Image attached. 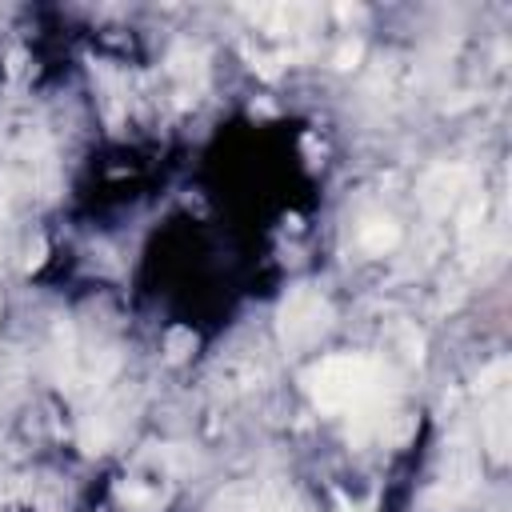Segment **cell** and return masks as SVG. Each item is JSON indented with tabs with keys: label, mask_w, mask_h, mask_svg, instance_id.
<instances>
[{
	"label": "cell",
	"mask_w": 512,
	"mask_h": 512,
	"mask_svg": "<svg viewBox=\"0 0 512 512\" xmlns=\"http://www.w3.org/2000/svg\"><path fill=\"white\" fill-rule=\"evenodd\" d=\"M360 60V40H348L340 52H336V68H356Z\"/></svg>",
	"instance_id": "5"
},
{
	"label": "cell",
	"mask_w": 512,
	"mask_h": 512,
	"mask_svg": "<svg viewBox=\"0 0 512 512\" xmlns=\"http://www.w3.org/2000/svg\"><path fill=\"white\" fill-rule=\"evenodd\" d=\"M464 176H468V172H464V168H456V164H452V168H436V172L424 180V204H428L432 212H444V208L460 196Z\"/></svg>",
	"instance_id": "4"
},
{
	"label": "cell",
	"mask_w": 512,
	"mask_h": 512,
	"mask_svg": "<svg viewBox=\"0 0 512 512\" xmlns=\"http://www.w3.org/2000/svg\"><path fill=\"white\" fill-rule=\"evenodd\" d=\"M332 324V308L328 300L316 292V288H292L280 304V320H276V332H280V344L288 352L296 348H312Z\"/></svg>",
	"instance_id": "2"
},
{
	"label": "cell",
	"mask_w": 512,
	"mask_h": 512,
	"mask_svg": "<svg viewBox=\"0 0 512 512\" xmlns=\"http://www.w3.org/2000/svg\"><path fill=\"white\" fill-rule=\"evenodd\" d=\"M400 240V224L392 216H368L360 228H356V244L368 252V256H384L392 252Z\"/></svg>",
	"instance_id": "3"
},
{
	"label": "cell",
	"mask_w": 512,
	"mask_h": 512,
	"mask_svg": "<svg viewBox=\"0 0 512 512\" xmlns=\"http://www.w3.org/2000/svg\"><path fill=\"white\" fill-rule=\"evenodd\" d=\"M392 372L364 352H336L316 360L304 372V388L316 408L324 412H348L356 420H380L388 404Z\"/></svg>",
	"instance_id": "1"
}]
</instances>
